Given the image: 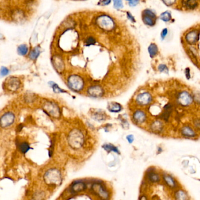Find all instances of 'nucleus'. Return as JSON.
Here are the masks:
<instances>
[{"label": "nucleus", "instance_id": "obj_35", "mask_svg": "<svg viewBox=\"0 0 200 200\" xmlns=\"http://www.w3.org/2000/svg\"><path fill=\"white\" fill-rule=\"evenodd\" d=\"M167 33H168V29L167 28H164L162 32H161V38L162 39H165V38L166 37V36L167 35Z\"/></svg>", "mask_w": 200, "mask_h": 200}, {"label": "nucleus", "instance_id": "obj_13", "mask_svg": "<svg viewBox=\"0 0 200 200\" xmlns=\"http://www.w3.org/2000/svg\"><path fill=\"white\" fill-rule=\"evenodd\" d=\"M19 80L16 77H11L8 79V81L7 82V87L9 91L12 92L17 91L20 86Z\"/></svg>", "mask_w": 200, "mask_h": 200}, {"label": "nucleus", "instance_id": "obj_14", "mask_svg": "<svg viewBox=\"0 0 200 200\" xmlns=\"http://www.w3.org/2000/svg\"><path fill=\"white\" fill-rule=\"evenodd\" d=\"M178 100L181 105L185 106L190 105L192 103V100L191 96L188 93L184 92L180 94V95L179 96Z\"/></svg>", "mask_w": 200, "mask_h": 200}, {"label": "nucleus", "instance_id": "obj_36", "mask_svg": "<svg viewBox=\"0 0 200 200\" xmlns=\"http://www.w3.org/2000/svg\"><path fill=\"white\" fill-rule=\"evenodd\" d=\"M139 3V0H132V1H129V5L131 7H135L136 5H138Z\"/></svg>", "mask_w": 200, "mask_h": 200}, {"label": "nucleus", "instance_id": "obj_3", "mask_svg": "<svg viewBox=\"0 0 200 200\" xmlns=\"http://www.w3.org/2000/svg\"><path fill=\"white\" fill-rule=\"evenodd\" d=\"M67 84L70 89L74 92L81 91L84 87L83 79L78 75H71L67 80Z\"/></svg>", "mask_w": 200, "mask_h": 200}, {"label": "nucleus", "instance_id": "obj_15", "mask_svg": "<svg viewBox=\"0 0 200 200\" xmlns=\"http://www.w3.org/2000/svg\"><path fill=\"white\" fill-rule=\"evenodd\" d=\"M183 6L188 10H192L198 6V0H183Z\"/></svg>", "mask_w": 200, "mask_h": 200}, {"label": "nucleus", "instance_id": "obj_26", "mask_svg": "<svg viewBox=\"0 0 200 200\" xmlns=\"http://www.w3.org/2000/svg\"><path fill=\"white\" fill-rule=\"evenodd\" d=\"M28 51V48L25 45H21L18 48V52L19 55H25L27 54Z\"/></svg>", "mask_w": 200, "mask_h": 200}, {"label": "nucleus", "instance_id": "obj_32", "mask_svg": "<svg viewBox=\"0 0 200 200\" xmlns=\"http://www.w3.org/2000/svg\"><path fill=\"white\" fill-rule=\"evenodd\" d=\"M8 73H9V70L6 67H2L1 69V70H0V75L3 76L7 75Z\"/></svg>", "mask_w": 200, "mask_h": 200}, {"label": "nucleus", "instance_id": "obj_1", "mask_svg": "<svg viewBox=\"0 0 200 200\" xmlns=\"http://www.w3.org/2000/svg\"><path fill=\"white\" fill-rule=\"evenodd\" d=\"M68 142L70 147L73 149L80 148L84 143L83 133L77 129L71 130L68 136Z\"/></svg>", "mask_w": 200, "mask_h": 200}, {"label": "nucleus", "instance_id": "obj_18", "mask_svg": "<svg viewBox=\"0 0 200 200\" xmlns=\"http://www.w3.org/2000/svg\"><path fill=\"white\" fill-rule=\"evenodd\" d=\"M122 107L119 103H111L108 106V110L111 112H119L121 110Z\"/></svg>", "mask_w": 200, "mask_h": 200}, {"label": "nucleus", "instance_id": "obj_31", "mask_svg": "<svg viewBox=\"0 0 200 200\" xmlns=\"http://www.w3.org/2000/svg\"><path fill=\"white\" fill-rule=\"evenodd\" d=\"M52 88H53V91L55 92V93H62L64 92V91L62 89H60L59 88V86L56 84H53V85H52Z\"/></svg>", "mask_w": 200, "mask_h": 200}, {"label": "nucleus", "instance_id": "obj_28", "mask_svg": "<svg viewBox=\"0 0 200 200\" xmlns=\"http://www.w3.org/2000/svg\"><path fill=\"white\" fill-rule=\"evenodd\" d=\"M113 7L116 9H121L123 8V3L122 0H113Z\"/></svg>", "mask_w": 200, "mask_h": 200}, {"label": "nucleus", "instance_id": "obj_24", "mask_svg": "<svg viewBox=\"0 0 200 200\" xmlns=\"http://www.w3.org/2000/svg\"><path fill=\"white\" fill-rule=\"evenodd\" d=\"M164 179L165 182L167 183V184L172 188L176 187V183L174 181V180L170 176H166L164 177Z\"/></svg>", "mask_w": 200, "mask_h": 200}, {"label": "nucleus", "instance_id": "obj_7", "mask_svg": "<svg viewBox=\"0 0 200 200\" xmlns=\"http://www.w3.org/2000/svg\"><path fill=\"white\" fill-rule=\"evenodd\" d=\"M15 121V115L12 112H7L0 118V126L7 128L12 125Z\"/></svg>", "mask_w": 200, "mask_h": 200}, {"label": "nucleus", "instance_id": "obj_10", "mask_svg": "<svg viewBox=\"0 0 200 200\" xmlns=\"http://www.w3.org/2000/svg\"><path fill=\"white\" fill-rule=\"evenodd\" d=\"M88 94L91 96L92 98H101L104 93V90L100 86H93L89 88L88 89Z\"/></svg>", "mask_w": 200, "mask_h": 200}, {"label": "nucleus", "instance_id": "obj_9", "mask_svg": "<svg viewBox=\"0 0 200 200\" xmlns=\"http://www.w3.org/2000/svg\"><path fill=\"white\" fill-rule=\"evenodd\" d=\"M199 38V31L198 29H193L188 32L185 36V40L187 44L193 45L196 44Z\"/></svg>", "mask_w": 200, "mask_h": 200}, {"label": "nucleus", "instance_id": "obj_6", "mask_svg": "<svg viewBox=\"0 0 200 200\" xmlns=\"http://www.w3.org/2000/svg\"><path fill=\"white\" fill-rule=\"evenodd\" d=\"M97 24L100 28L105 30H111L114 27L113 21L107 15L100 16L97 19Z\"/></svg>", "mask_w": 200, "mask_h": 200}, {"label": "nucleus", "instance_id": "obj_5", "mask_svg": "<svg viewBox=\"0 0 200 200\" xmlns=\"http://www.w3.org/2000/svg\"><path fill=\"white\" fill-rule=\"evenodd\" d=\"M142 20L146 25L152 26L156 24V15L151 10H145L142 13Z\"/></svg>", "mask_w": 200, "mask_h": 200}, {"label": "nucleus", "instance_id": "obj_23", "mask_svg": "<svg viewBox=\"0 0 200 200\" xmlns=\"http://www.w3.org/2000/svg\"><path fill=\"white\" fill-rule=\"evenodd\" d=\"M40 54V49L38 47L34 48L29 54V58L32 60H35L37 58Z\"/></svg>", "mask_w": 200, "mask_h": 200}, {"label": "nucleus", "instance_id": "obj_38", "mask_svg": "<svg viewBox=\"0 0 200 200\" xmlns=\"http://www.w3.org/2000/svg\"><path fill=\"white\" fill-rule=\"evenodd\" d=\"M127 139L129 143H132L134 141V136L132 135H129L127 137Z\"/></svg>", "mask_w": 200, "mask_h": 200}, {"label": "nucleus", "instance_id": "obj_2", "mask_svg": "<svg viewBox=\"0 0 200 200\" xmlns=\"http://www.w3.org/2000/svg\"><path fill=\"white\" fill-rule=\"evenodd\" d=\"M44 180L48 185H59L62 181L61 173L56 169H51L45 174Z\"/></svg>", "mask_w": 200, "mask_h": 200}, {"label": "nucleus", "instance_id": "obj_8", "mask_svg": "<svg viewBox=\"0 0 200 200\" xmlns=\"http://www.w3.org/2000/svg\"><path fill=\"white\" fill-rule=\"evenodd\" d=\"M93 191L100 197L103 199H107L109 197L108 192L105 190V187L100 183H94L91 187Z\"/></svg>", "mask_w": 200, "mask_h": 200}, {"label": "nucleus", "instance_id": "obj_27", "mask_svg": "<svg viewBox=\"0 0 200 200\" xmlns=\"http://www.w3.org/2000/svg\"><path fill=\"white\" fill-rule=\"evenodd\" d=\"M148 178L150 181L153 182V183L158 182L160 180L159 176L157 174L154 173H150L148 174Z\"/></svg>", "mask_w": 200, "mask_h": 200}, {"label": "nucleus", "instance_id": "obj_19", "mask_svg": "<svg viewBox=\"0 0 200 200\" xmlns=\"http://www.w3.org/2000/svg\"><path fill=\"white\" fill-rule=\"evenodd\" d=\"M182 134L187 137H194L195 136V132L192 130V129H191L188 126H185L182 129Z\"/></svg>", "mask_w": 200, "mask_h": 200}, {"label": "nucleus", "instance_id": "obj_20", "mask_svg": "<svg viewBox=\"0 0 200 200\" xmlns=\"http://www.w3.org/2000/svg\"><path fill=\"white\" fill-rule=\"evenodd\" d=\"M18 147L19 150L21 151V152L22 153H24V154H25L26 153H27L30 148L28 143H27L26 142L19 143L18 144Z\"/></svg>", "mask_w": 200, "mask_h": 200}, {"label": "nucleus", "instance_id": "obj_41", "mask_svg": "<svg viewBox=\"0 0 200 200\" xmlns=\"http://www.w3.org/2000/svg\"><path fill=\"white\" fill-rule=\"evenodd\" d=\"M127 1H132V0H127Z\"/></svg>", "mask_w": 200, "mask_h": 200}, {"label": "nucleus", "instance_id": "obj_29", "mask_svg": "<svg viewBox=\"0 0 200 200\" xmlns=\"http://www.w3.org/2000/svg\"><path fill=\"white\" fill-rule=\"evenodd\" d=\"M176 198L179 199H185L187 198V195L183 191H179L176 193Z\"/></svg>", "mask_w": 200, "mask_h": 200}, {"label": "nucleus", "instance_id": "obj_33", "mask_svg": "<svg viewBox=\"0 0 200 200\" xmlns=\"http://www.w3.org/2000/svg\"><path fill=\"white\" fill-rule=\"evenodd\" d=\"M162 1L167 6H171L176 3V0H162Z\"/></svg>", "mask_w": 200, "mask_h": 200}, {"label": "nucleus", "instance_id": "obj_34", "mask_svg": "<svg viewBox=\"0 0 200 200\" xmlns=\"http://www.w3.org/2000/svg\"><path fill=\"white\" fill-rule=\"evenodd\" d=\"M96 43V40L93 37H89L86 40V44L89 45H93Z\"/></svg>", "mask_w": 200, "mask_h": 200}, {"label": "nucleus", "instance_id": "obj_11", "mask_svg": "<svg viewBox=\"0 0 200 200\" xmlns=\"http://www.w3.org/2000/svg\"><path fill=\"white\" fill-rule=\"evenodd\" d=\"M152 101V96L150 93L144 92L138 95L136 98V102L139 105L145 106L150 103Z\"/></svg>", "mask_w": 200, "mask_h": 200}, {"label": "nucleus", "instance_id": "obj_39", "mask_svg": "<svg viewBox=\"0 0 200 200\" xmlns=\"http://www.w3.org/2000/svg\"><path fill=\"white\" fill-rule=\"evenodd\" d=\"M127 17H128V18L130 20H131L133 22H135V18H134V17L129 13H127Z\"/></svg>", "mask_w": 200, "mask_h": 200}, {"label": "nucleus", "instance_id": "obj_22", "mask_svg": "<svg viewBox=\"0 0 200 200\" xmlns=\"http://www.w3.org/2000/svg\"><path fill=\"white\" fill-rule=\"evenodd\" d=\"M102 147L104 148V150H107V151L109 152V151H114L118 154L119 153V151H118V148L114 146L113 145L111 144H104L103 145Z\"/></svg>", "mask_w": 200, "mask_h": 200}, {"label": "nucleus", "instance_id": "obj_12", "mask_svg": "<svg viewBox=\"0 0 200 200\" xmlns=\"http://www.w3.org/2000/svg\"><path fill=\"white\" fill-rule=\"evenodd\" d=\"M86 184L83 181H77L73 183L71 186V191L72 193L75 194L85 190L87 188Z\"/></svg>", "mask_w": 200, "mask_h": 200}, {"label": "nucleus", "instance_id": "obj_25", "mask_svg": "<svg viewBox=\"0 0 200 200\" xmlns=\"http://www.w3.org/2000/svg\"><path fill=\"white\" fill-rule=\"evenodd\" d=\"M152 129L154 132H160L162 129V125L160 122H155L152 125Z\"/></svg>", "mask_w": 200, "mask_h": 200}, {"label": "nucleus", "instance_id": "obj_21", "mask_svg": "<svg viewBox=\"0 0 200 200\" xmlns=\"http://www.w3.org/2000/svg\"><path fill=\"white\" fill-rule=\"evenodd\" d=\"M161 19L164 21V22H169L172 20V14L169 11H165L161 14V16H160Z\"/></svg>", "mask_w": 200, "mask_h": 200}, {"label": "nucleus", "instance_id": "obj_4", "mask_svg": "<svg viewBox=\"0 0 200 200\" xmlns=\"http://www.w3.org/2000/svg\"><path fill=\"white\" fill-rule=\"evenodd\" d=\"M43 109L44 111H45L50 116L54 117H58L60 116V109L57 105L53 102H46L44 106Z\"/></svg>", "mask_w": 200, "mask_h": 200}, {"label": "nucleus", "instance_id": "obj_17", "mask_svg": "<svg viewBox=\"0 0 200 200\" xmlns=\"http://www.w3.org/2000/svg\"><path fill=\"white\" fill-rule=\"evenodd\" d=\"M158 51V50L157 46L155 44L152 43L149 45L148 48V52L151 58H154L157 54Z\"/></svg>", "mask_w": 200, "mask_h": 200}, {"label": "nucleus", "instance_id": "obj_40", "mask_svg": "<svg viewBox=\"0 0 200 200\" xmlns=\"http://www.w3.org/2000/svg\"><path fill=\"white\" fill-rule=\"evenodd\" d=\"M185 75L187 79L190 78V69L189 68H186L185 69Z\"/></svg>", "mask_w": 200, "mask_h": 200}, {"label": "nucleus", "instance_id": "obj_30", "mask_svg": "<svg viewBox=\"0 0 200 200\" xmlns=\"http://www.w3.org/2000/svg\"><path fill=\"white\" fill-rule=\"evenodd\" d=\"M158 70L161 72H165V73H167L168 72H169V69H168V68L167 67L166 65H164V64H161V65H160L158 67Z\"/></svg>", "mask_w": 200, "mask_h": 200}, {"label": "nucleus", "instance_id": "obj_37", "mask_svg": "<svg viewBox=\"0 0 200 200\" xmlns=\"http://www.w3.org/2000/svg\"><path fill=\"white\" fill-rule=\"evenodd\" d=\"M111 3V0H102V1L101 2V4L102 6H107L109 4H110Z\"/></svg>", "mask_w": 200, "mask_h": 200}, {"label": "nucleus", "instance_id": "obj_16", "mask_svg": "<svg viewBox=\"0 0 200 200\" xmlns=\"http://www.w3.org/2000/svg\"><path fill=\"white\" fill-rule=\"evenodd\" d=\"M133 118L136 123H142L145 121L146 116L143 111L141 110H138L134 113L133 115Z\"/></svg>", "mask_w": 200, "mask_h": 200}]
</instances>
